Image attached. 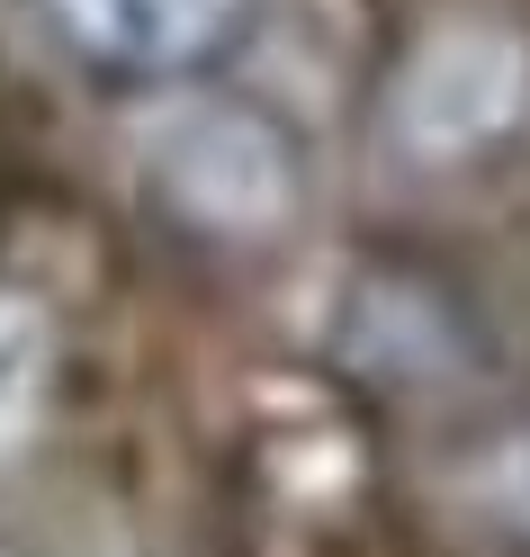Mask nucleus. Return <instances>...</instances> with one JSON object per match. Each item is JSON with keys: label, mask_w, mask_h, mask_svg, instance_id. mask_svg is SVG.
Returning <instances> with one entry per match:
<instances>
[{"label": "nucleus", "mask_w": 530, "mask_h": 557, "mask_svg": "<svg viewBox=\"0 0 530 557\" xmlns=\"http://www.w3.org/2000/svg\"><path fill=\"white\" fill-rule=\"evenodd\" d=\"M468 504L530 557V413L494 423V432L468 449Z\"/></svg>", "instance_id": "obj_6"}, {"label": "nucleus", "mask_w": 530, "mask_h": 557, "mask_svg": "<svg viewBox=\"0 0 530 557\" xmlns=\"http://www.w3.org/2000/svg\"><path fill=\"white\" fill-rule=\"evenodd\" d=\"M333 351L378 387H441V377L468 369V315L449 306V288L414 270H369L350 278L333 315Z\"/></svg>", "instance_id": "obj_4"}, {"label": "nucleus", "mask_w": 530, "mask_h": 557, "mask_svg": "<svg viewBox=\"0 0 530 557\" xmlns=\"http://www.w3.org/2000/svg\"><path fill=\"white\" fill-rule=\"evenodd\" d=\"M378 135L405 171H477L530 135V10L432 0L378 73Z\"/></svg>", "instance_id": "obj_1"}, {"label": "nucleus", "mask_w": 530, "mask_h": 557, "mask_svg": "<svg viewBox=\"0 0 530 557\" xmlns=\"http://www.w3.org/2000/svg\"><path fill=\"white\" fill-rule=\"evenodd\" d=\"M54 315L27 288H0V468H19L37 449L46 413H54Z\"/></svg>", "instance_id": "obj_5"}, {"label": "nucleus", "mask_w": 530, "mask_h": 557, "mask_svg": "<svg viewBox=\"0 0 530 557\" xmlns=\"http://www.w3.org/2000/svg\"><path fill=\"white\" fill-rule=\"evenodd\" d=\"M27 10L99 90H181L252 37L261 0H27Z\"/></svg>", "instance_id": "obj_3"}, {"label": "nucleus", "mask_w": 530, "mask_h": 557, "mask_svg": "<svg viewBox=\"0 0 530 557\" xmlns=\"http://www.w3.org/2000/svg\"><path fill=\"white\" fill-rule=\"evenodd\" d=\"M145 189L171 234L217 243V252H261L306 216V162L297 135L252 99H189L153 135Z\"/></svg>", "instance_id": "obj_2"}]
</instances>
